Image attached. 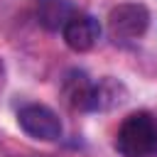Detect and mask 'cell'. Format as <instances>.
I'll list each match as a JSON object with an SVG mask.
<instances>
[{"mask_svg": "<svg viewBox=\"0 0 157 157\" xmlns=\"http://www.w3.org/2000/svg\"><path fill=\"white\" fill-rule=\"evenodd\" d=\"M115 150L123 157H152L157 152V120L147 110L130 113L118 128Z\"/></svg>", "mask_w": 157, "mask_h": 157, "instance_id": "obj_1", "label": "cell"}, {"mask_svg": "<svg viewBox=\"0 0 157 157\" xmlns=\"http://www.w3.org/2000/svg\"><path fill=\"white\" fill-rule=\"evenodd\" d=\"M147 25H150V12L145 5H137V2H123L113 7L108 15V32L113 39H120V42L142 37Z\"/></svg>", "mask_w": 157, "mask_h": 157, "instance_id": "obj_2", "label": "cell"}, {"mask_svg": "<svg viewBox=\"0 0 157 157\" xmlns=\"http://www.w3.org/2000/svg\"><path fill=\"white\" fill-rule=\"evenodd\" d=\"M17 123L20 128L34 137V140H44V142H54L61 137V120L59 115L47 108V105H39V103H29L25 108H20L17 113Z\"/></svg>", "mask_w": 157, "mask_h": 157, "instance_id": "obj_3", "label": "cell"}, {"mask_svg": "<svg viewBox=\"0 0 157 157\" xmlns=\"http://www.w3.org/2000/svg\"><path fill=\"white\" fill-rule=\"evenodd\" d=\"M98 34H101V27H98L96 17H91L86 12H71L61 27V37H64L66 47L74 52L93 49V44L98 42Z\"/></svg>", "mask_w": 157, "mask_h": 157, "instance_id": "obj_4", "label": "cell"}, {"mask_svg": "<svg viewBox=\"0 0 157 157\" xmlns=\"http://www.w3.org/2000/svg\"><path fill=\"white\" fill-rule=\"evenodd\" d=\"M93 81L83 71H71L64 78V96L71 108L76 110H93Z\"/></svg>", "mask_w": 157, "mask_h": 157, "instance_id": "obj_5", "label": "cell"}, {"mask_svg": "<svg viewBox=\"0 0 157 157\" xmlns=\"http://www.w3.org/2000/svg\"><path fill=\"white\" fill-rule=\"evenodd\" d=\"M71 15V7H69V0H37V17H39V25L56 32L64 27V22L69 20Z\"/></svg>", "mask_w": 157, "mask_h": 157, "instance_id": "obj_6", "label": "cell"}, {"mask_svg": "<svg viewBox=\"0 0 157 157\" xmlns=\"http://www.w3.org/2000/svg\"><path fill=\"white\" fill-rule=\"evenodd\" d=\"M123 103V86L113 78H103L93 86V110H108Z\"/></svg>", "mask_w": 157, "mask_h": 157, "instance_id": "obj_7", "label": "cell"}]
</instances>
